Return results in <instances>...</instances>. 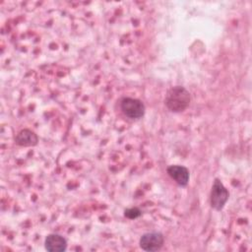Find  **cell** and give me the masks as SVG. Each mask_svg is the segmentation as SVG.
Segmentation results:
<instances>
[{
    "label": "cell",
    "mask_w": 252,
    "mask_h": 252,
    "mask_svg": "<svg viewBox=\"0 0 252 252\" xmlns=\"http://www.w3.org/2000/svg\"><path fill=\"white\" fill-rule=\"evenodd\" d=\"M229 198V192L224 187L222 182L216 178L214 180L212 190H211V197H210V203L211 207L216 211H221L226 204L227 200Z\"/></svg>",
    "instance_id": "2"
},
{
    "label": "cell",
    "mask_w": 252,
    "mask_h": 252,
    "mask_svg": "<svg viewBox=\"0 0 252 252\" xmlns=\"http://www.w3.org/2000/svg\"><path fill=\"white\" fill-rule=\"evenodd\" d=\"M164 242L163 234L159 231H152L144 233L140 238V247L145 251H158Z\"/></svg>",
    "instance_id": "4"
},
{
    "label": "cell",
    "mask_w": 252,
    "mask_h": 252,
    "mask_svg": "<svg viewBox=\"0 0 252 252\" xmlns=\"http://www.w3.org/2000/svg\"><path fill=\"white\" fill-rule=\"evenodd\" d=\"M124 215L126 218L130 219V220H135L137 218H139L141 215H142V212L140 209L138 208H129V209H126L125 212H124Z\"/></svg>",
    "instance_id": "8"
},
{
    "label": "cell",
    "mask_w": 252,
    "mask_h": 252,
    "mask_svg": "<svg viewBox=\"0 0 252 252\" xmlns=\"http://www.w3.org/2000/svg\"><path fill=\"white\" fill-rule=\"evenodd\" d=\"M164 103L171 112H182L190 103V94L182 86L172 87L166 93Z\"/></svg>",
    "instance_id": "1"
},
{
    "label": "cell",
    "mask_w": 252,
    "mask_h": 252,
    "mask_svg": "<svg viewBox=\"0 0 252 252\" xmlns=\"http://www.w3.org/2000/svg\"><path fill=\"white\" fill-rule=\"evenodd\" d=\"M44 245L49 252H63L67 249V240L60 234L50 233L46 236Z\"/></svg>",
    "instance_id": "6"
},
{
    "label": "cell",
    "mask_w": 252,
    "mask_h": 252,
    "mask_svg": "<svg viewBox=\"0 0 252 252\" xmlns=\"http://www.w3.org/2000/svg\"><path fill=\"white\" fill-rule=\"evenodd\" d=\"M167 174L181 187H186L189 178H190V173L187 167L183 165H169L166 168Z\"/></svg>",
    "instance_id": "5"
},
{
    "label": "cell",
    "mask_w": 252,
    "mask_h": 252,
    "mask_svg": "<svg viewBox=\"0 0 252 252\" xmlns=\"http://www.w3.org/2000/svg\"><path fill=\"white\" fill-rule=\"evenodd\" d=\"M120 107L122 112L131 119H140L145 114V104L143 101L133 97H124L121 100Z\"/></svg>",
    "instance_id": "3"
},
{
    "label": "cell",
    "mask_w": 252,
    "mask_h": 252,
    "mask_svg": "<svg viewBox=\"0 0 252 252\" xmlns=\"http://www.w3.org/2000/svg\"><path fill=\"white\" fill-rule=\"evenodd\" d=\"M15 142L17 145L22 147H32L37 145L38 137L33 131L30 129H23L17 134Z\"/></svg>",
    "instance_id": "7"
}]
</instances>
